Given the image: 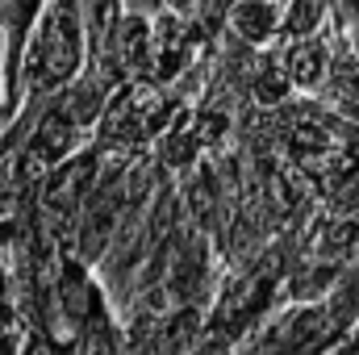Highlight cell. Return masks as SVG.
Returning <instances> with one entry per match:
<instances>
[{"instance_id": "obj_3", "label": "cell", "mask_w": 359, "mask_h": 355, "mask_svg": "<svg viewBox=\"0 0 359 355\" xmlns=\"http://www.w3.org/2000/svg\"><path fill=\"white\" fill-rule=\"evenodd\" d=\"M230 38L247 51H271L284 25V0H234L222 17Z\"/></svg>"}, {"instance_id": "obj_1", "label": "cell", "mask_w": 359, "mask_h": 355, "mask_svg": "<svg viewBox=\"0 0 359 355\" xmlns=\"http://www.w3.org/2000/svg\"><path fill=\"white\" fill-rule=\"evenodd\" d=\"M76 67H80V4L76 0H50V8L42 17L38 46H34V72L50 88V84L72 80Z\"/></svg>"}, {"instance_id": "obj_4", "label": "cell", "mask_w": 359, "mask_h": 355, "mask_svg": "<svg viewBox=\"0 0 359 355\" xmlns=\"http://www.w3.org/2000/svg\"><path fill=\"white\" fill-rule=\"evenodd\" d=\"M313 100H322L334 117H343V121L359 126V59L347 51L343 29H339V42H334L330 76H326V84H322V92H318Z\"/></svg>"}, {"instance_id": "obj_7", "label": "cell", "mask_w": 359, "mask_h": 355, "mask_svg": "<svg viewBox=\"0 0 359 355\" xmlns=\"http://www.w3.org/2000/svg\"><path fill=\"white\" fill-rule=\"evenodd\" d=\"M339 29H343V42H347V51L359 59V17H355V21H347V25H339Z\"/></svg>"}, {"instance_id": "obj_5", "label": "cell", "mask_w": 359, "mask_h": 355, "mask_svg": "<svg viewBox=\"0 0 359 355\" xmlns=\"http://www.w3.org/2000/svg\"><path fill=\"white\" fill-rule=\"evenodd\" d=\"M334 25V0H284V25H280V42L284 38H309V34H326Z\"/></svg>"}, {"instance_id": "obj_2", "label": "cell", "mask_w": 359, "mask_h": 355, "mask_svg": "<svg viewBox=\"0 0 359 355\" xmlns=\"http://www.w3.org/2000/svg\"><path fill=\"white\" fill-rule=\"evenodd\" d=\"M334 42H339V21L326 34H309V38H284L276 42V72L284 76V84L292 92L318 96L326 76H330V59H334Z\"/></svg>"}, {"instance_id": "obj_6", "label": "cell", "mask_w": 359, "mask_h": 355, "mask_svg": "<svg viewBox=\"0 0 359 355\" xmlns=\"http://www.w3.org/2000/svg\"><path fill=\"white\" fill-rule=\"evenodd\" d=\"M359 17V0H334V21L339 25H347V21H355Z\"/></svg>"}]
</instances>
